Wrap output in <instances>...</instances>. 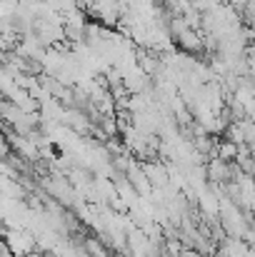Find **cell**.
<instances>
[{"mask_svg":"<svg viewBox=\"0 0 255 257\" xmlns=\"http://www.w3.org/2000/svg\"><path fill=\"white\" fill-rule=\"evenodd\" d=\"M208 170H210V177H213V180H223V177H228V165H225V160H213Z\"/></svg>","mask_w":255,"mask_h":257,"instance_id":"obj_2","label":"cell"},{"mask_svg":"<svg viewBox=\"0 0 255 257\" xmlns=\"http://www.w3.org/2000/svg\"><path fill=\"white\" fill-rule=\"evenodd\" d=\"M175 43H180V50H183V53H190V55H193V53H200V50L205 48L203 30H190V28H188Z\"/></svg>","mask_w":255,"mask_h":257,"instance_id":"obj_1","label":"cell"}]
</instances>
